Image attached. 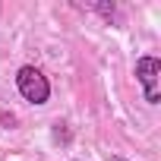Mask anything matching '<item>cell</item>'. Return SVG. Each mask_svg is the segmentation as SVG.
<instances>
[{"label":"cell","mask_w":161,"mask_h":161,"mask_svg":"<svg viewBox=\"0 0 161 161\" xmlns=\"http://www.w3.org/2000/svg\"><path fill=\"white\" fill-rule=\"evenodd\" d=\"M16 92H19L22 101H29L32 108H41V104L51 101V79H47L38 66L25 63V66L16 69Z\"/></svg>","instance_id":"6da1fadb"},{"label":"cell","mask_w":161,"mask_h":161,"mask_svg":"<svg viewBox=\"0 0 161 161\" xmlns=\"http://www.w3.org/2000/svg\"><path fill=\"white\" fill-rule=\"evenodd\" d=\"M158 79H161V60H158L155 54H142V57L136 60V82H139V89H142V101L161 104Z\"/></svg>","instance_id":"7a4b0ae2"},{"label":"cell","mask_w":161,"mask_h":161,"mask_svg":"<svg viewBox=\"0 0 161 161\" xmlns=\"http://www.w3.org/2000/svg\"><path fill=\"white\" fill-rule=\"evenodd\" d=\"M92 13H98L104 22H117V3H108V0H98L92 3Z\"/></svg>","instance_id":"3957f363"},{"label":"cell","mask_w":161,"mask_h":161,"mask_svg":"<svg viewBox=\"0 0 161 161\" xmlns=\"http://www.w3.org/2000/svg\"><path fill=\"white\" fill-rule=\"evenodd\" d=\"M108 161H130V158H123V155H117V152H114V155H108Z\"/></svg>","instance_id":"277c9868"},{"label":"cell","mask_w":161,"mask_h":161,"mask_svg":"<svg viewBox=\"0 0 161 161\" xmlns=\"http://www.w3.org/2000/svg\"><path fill=\"white\" fill-rule=\"evenodd\" d=\"M73 161H79V158H73Z\"/></svg>","instance_id":"5b68a950"}]
</instances>
